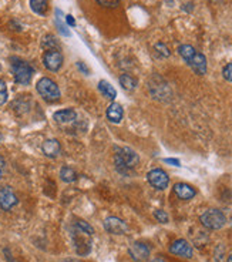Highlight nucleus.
I'll return each mask as SVG.
<instances>
[{
	"label": "nucleus",
	"mask_w": 232,
	"mask_h": 262,
	"mask_svg": "<svg viewBox=\"0 0 232 262\" xmlns=\"http://www.w3.org/2000/svg\"><path fill=\"white\" fill-rule=\"evenodd\" d=\"M140 163V157L138 154L133 151L128 147H123L117 150L116 155H114V164L116 168L123 174H128L131 170H134L135 167Z\"/></svg>",
	"instance_id": "f257e3e1"
},
{
	"label": "nucleus",
	"mask_w": 232,
	"mask_h": 262,
	"mask_svg": "<svg viewBox=\"0 0 232 262\" xmlns=\"http://www.w3.org/2000/svg\"><path fill=\"white\" fill-rule=\"evenodd\" d=\"M36 89L37 93L42 96V99L46 100L47 103H56V101L60 100V89H59V86L53 80L47 79V77H43V79H40L37 82Z\"/></svg>",
	"instance_id": "f03ea898"
},
{
	"label": "nucleus",
	"mask_w": 232,
	"mask_h": 262,
	"mask_svg": "<svg viewBox=\"0 0 232 262\" xmlns=\"http://www.w3.org/2000/svg\"><path fill=\"white\" fill-rule=\"evenodd\" d=\"M199 221H201V224L205 226L206 229H211V231L221 229L226 224V218L223 215L222 211L215 209V208L206 209L204 214H201Z\"/></svg>",
	"instance_id": "7ed1b4c3"
},
{
	"label": "nucleus",
	"mask_w": 232,
	"mask_h": 262,
	"mask_svg": "<svg viewBox=\"0 0 232 262\" xmlns=\"http://www.w3.org/2000/svg\"><path fill=\"white\" fill-rule=\"evenodd\" d=\"M12 72H13V77H15V82L19 84H23L26 86L32 82V77H33V67L23 60H15L12 63Z\"/></svg>",
	"instance_id": "20e7f679"
},
{
	"label": "nucleus",
	"mask_w": 232,
	"mask_h": 262,
	"mask_svg": "<svg viewBox=\"0 0 232 262\" xmlns=\"http://www.w3.org/2000/svg\"><path fill=\"white\" fill-rule=\"evenodd\" d=\"M147 180L151 184L154 188L157 190H165L170 184V178L167 175V172L161 168H155L147 174Z\"/></svg>",
	"instance_id": "39448f33"
},
{
	"label": "nucleus",
	"mask_w": 232,
	"mask_h": 262,
	"mask_svg": "<svg viewBox=\"0 0 232 262\" xmlns=\"http://www.w3.org/2000/svg\"><path fill=\"white\" fill-rule=\"evenodd\" d=\"M45 67L50 72H59L63 64V56L59 50H47L43 56Z\"/></svg>",
	"instance_id": "423d86ee"
},
{
	"label": "nucleus",
	"mask_w": 232,
	"mask_h": 262,
	"mask_svg": "<svg viewBox=\"0 0 232 262\" xmlns=\"http://www.w3.org/2000/svg\"><path fill=\"white\" fill-rule=\"evenodd\" d=\"M128 255L135 262H143L150 256V248L144 242H133L128 248Z\"/></svg>",
	"instance_id": "0eeeda50"
},
{
	"label": "nucleus",
	"mask_w": 232,
	"mask_h": 262,
	"mask_svg": "<svg viewBox=\"0 0 232 262\" xmlns=\"http://www.w3.org/2000/svg\"><path fill=\"white\" fill-rule=\"evenodd\" d=\"M18 204V197L10 187H0V208L9 211Z\"/></svg>",
	"instance_id": "6e6552de"
},
{
	"label": "nucleus",
	"mask_w": 232,
	"mask_h": 262,
	"mask_svg": "<svg viewBox=\"0 0 232 262\" xmlns=\"http://www.w3.org/2000/svg\"><path fill=\"white\" fill-rule=\"evenodd\" d=\"M127 224H125L123 219L117 217H108L104 221V229L113 235H123L127 231Z\"/></svg>",
	"instance_id": "1a4fd4ad"
},
{
	"label": "nucleus",
	"mask_w": 232,
	"mask_h": 262,
	"mask_svg": "<svg viewBox=\"0 0 232 262\" xmlns=\"http://www.w3.org/2000/svg\"><path fill=\"white\" fill-rule=\"evenodd\" d=\"M187 64L198 74V76H204L206 73V59L205 56L199 52H195L187 60Z\"/></svg>",
	"instance_id": "9d476101"
},
{
	"label": "nucleus",
	"mask_w": 232,
	"mask_h": 262,
	"mask_svg": "<svg viewBox=\"0 0 232 262\" xmlns=\"http://www.w3.org/2000/svg\"><path fill=\"white\" fill-rule=\"evenodd\" d=\"M170 252L182 256V258H191L192 256V246L185 239H177L171 244Z\"/></svg>",
	"instance_id": "9b49d317"
},
{
	"label": "nucleus",
	"mask_w": 232,
	"mask_h": 262,
	"mask_svg": "<svg viewBox=\"0 0 232 262\" xmlns=\"http://www.w3.org/2000/svg\"><path fill=\"white\" fill-rule=\"evenodd\" d=\"M174 192H175V195H177L179 199H184V201L192 199L196 194L195 188L191 187L189 184H185V182H178V184H175V185H174Z\"/></svg>",
	"instance_id": "f8f14e48"
},
{
	"label": "nucleus",
	"mask_w": 232,
	"mask_h": 262,
	"mask_svg": "<svg viewBox=\"0 0 232 262\" xmlns=\"http://www.w3.org/2000/svg\"><path fill=\"white\" fill-rule=\"evenodd\" d=\"M150 91H151L152 97L157 100H164V101H165V100L170 99L171 96L168 84L164 82V80H161V84H158V83L151 84V86H150Z\"/></svg>",
	"instance_id": "ddd939ff"
},
{
	"label": "nucleus",
	"mask_w": 232,
	"mask_h": 262,
	"mask_svg": "<svg viewBox=\"0 0 232 262\" xmlns=\"http://www.w3.org/2000/svg\"><path fill=\"white\" fill-rule=\"evenodd\" d=\"M106 114H107V118L111 121V123H114V124H118L121 120H123V116H124V110L123 107L120 106V104H117V103H113V104H110L107 107V111H106Z\"/></svg>",
	"instance_id": "4468645a"
},
{
	"label": "nucleus",
	"mask_w": 232,
	"mask_h": 262,
	"mask_svg": "<svg viewBox=\"0 0 232 262\" xmlns=\"http://www.w3.org/2000/svg\"><path fill=\"white\" fill-rule=\"evenodd\" d=\"M53 118L60 124H67V123H72V121H74L77 118V113L72 109L60 110V111L54 113Z\"/></svg>",
	"instance_id": "2eb2a0df"
},
{
	"label": "nucleus",
	"mask_w": 232,
	"mask_h": 262,
	"mask_svg": "<svg viewBox=\"0 0 232 262\" xmlns=\"http://www.w3.org/2000/svg\"><path fill=\"white\" fill-rule=\"evenodd\" d=\"M42 150L47 157H57L60 153V143L57 140H46L43 145H42Z\"/></svg>",
	"instance_id": "dca6fc26"
},
{
	"label": "nucleus",
	"mask_w": 232,
	"mask_h": 262,
	"mask_svg": "<svg viewBox=\"0 0 232 262\" xmlns=\"http://www.w3.org/2000/svg\"><path fill=\"white\" fill-rule=\"evenodd\" d=\"M98 90L101 91V94H103V96H106L107 99H110V100L116 99V96H117L116 89H114V87H113L110 83L106 82V80H101V82L98 83Z\"/></svg>",
	"instance_id": "f3484780"
},
{
	"label": "nucleus",
	"mask_w": 232,
	"mask_h": 262,
	"mask_svg": "<svg viewBox=\"0 0 232 262\" xmlns=\"http://www.w3.org/2000/svg\"><path fill=\"white\" fill-rule=\"evenodd\" d=\"M30 8L39 16H45L47 13L49 3H47V0H30Z\"/></svg>",
	"instance_id": "a211bd4d"
},
{
	"label": "nucleus",
	"mask_w": 232,
	"mask_h": 262,
	"mask_svg": "<svg viewBox=\"0 0 232 262\" xmlns=\"http://www.w3.org/2000/svg\"><path fill=\"white\" fill-rule=\"evenodd\" d=\"M120 84L123 86V89L131 91L137 87L138 83H137V80H135L134 77H131V76H128V74H123V76L120 77Z\"/></svg>",
	"instance_id": "6ab92c4d"
},
{
	"label": "nucleus",
	"mask_w": 232,
	"mask_h": 262,
	"mask_svg": "<svg viewBox=\"0 0 232 262\" xmlns=\"http://www.w3.org/2000/svg\"><path fill=\"white\" fill-rule=\"evenodd\" d=\"M60 177L64 182H74L77 178V174L72 167H63L62 171H60Z\"/></svg>",
	"instance_id": "aec40b11"
},
{
	"label": "nucleus",
	"mask_w": 232,
	"mask_h": 262,
	"mask_svg": "<svg viewBox=\"0 0 232 262\" xmlns=\"http://www.w3.org/2000/svg\"><path fill=\"white\" fill-rule=\"evenodd\" d=\"M42 46L46 50H57L59 49V43L56 40V37H53L52 35L46 36L43 40H42Z\"/></svg>",
	"instance_id": "412c9836"
},
{
	"label": "nucleus",
	"mask_w": 232,
	"mask_h": 262,
	"mask_svg": "<svg viewBox=\"0 0 232 262\" xmlns=\"http://www.w3.org/2000/svg\"><path fill=\"white\" fill-rule=\"evenodd\" d=\"M195 52H196L195 49H194L192 46H189V45H182V46H179V47H178L179 56H181V57H182V59H184L185 62H187L188 59H189L191 56L194 55Z\"/></svg>",
	"instance_id": "4be33fe9"
},
{
	"label": "nucleus",
	"mask_w": 232,
	"mask_h": 262,
	"mask_svg": "<svg viewBox=\"0 0 232 262\" xmlns=\"http://www.w3.org/2000/svg\"><path fill=\"white\" fill-rule=\"evenodd\" d=\"M76 228H77L79 231H81V232H84V234H94V228L90 225L89 222H86V221H77V222H76Z\"/></svg>",
	"instance_id": "5701e85b"
},
{
	"label": "nucleus",
	"mask_w": 232,
	"mask_h": 262,
	"mask_svg": "<svg viewBox=\"0 0 232 262\" xmlns=\"http://www.w3.org/2000/svg\"><path fill=\"white\" fill-rule=\"evenodd\" d=\"M8 101V87L6 83L0 79V106H3Z\"/></svg>",
	"instance_id": "b1692460"
},
{
	"label": "nucleus",
	"mask_w": 232,
	"mask_h": 262,
	"mask_svg": "<svg viewBox=\"0 0 232 262\" xmlns=\"http://www.w3.org/2000/svg\"><path fill=\"white\" fill-rule=\"evenodd\" d=\"M154 217L157 218V221L161 222V224H167V222H168V215H167V212L162 211V209H155V211H154Z\"/></svg>",
	"instance_id": "393cba45"
},
{
	"label": "nucleus",
	"mask_w": 232,
	"mask_h": 262,
	"mask_svg": "<svg viewBox=\"0 0 232 262\" xmlns=\"http://www.w3.org/2000/svg\"><path fill=\"white\" fill-rule=\"evenodd\" d=\"M222 76H223V79H225L226 82L232 83V63L226 64V66L223 67Z\"/></svg>",
	"instance_id": "a878e982"
},
{
	"label": "nucleus",
	"mask_w": 232,
	"mask_h": 262,
	"mask_svg": "<svg viewBox=\"0 0 232 262\" xmlns=\"http://www.w3.org/2000/svg\"><path fill=\"white\" fill-rule=\"evenodd\" d=\"M155 50H157V52H158V53L162 56V57H168V56H170V50H168V49H167L165 46L162 45V43H158V45H155Z\"/></svg>",
	"instance_id": "bb28decb"
},
{
	"label": "nucleus",
	"mask_w": 232,
	"mask_h": 262,
	"mask_svg": "<svg viewBox=\"0 0 232 262\" xmlns=\"http://www.w3.org/2000/svg\"><path fill=\"white\" fill-rule=\"evenodd\" d=\"M97 2L103 6H107V8H116L120 3V0H97Z\"/></svg>",
	"instance_id": "cd10ccee"
},
{
	"label": "nucleus",
	"mask_w": 232,
	"mask_h": 262,
	"mask_svg": "<svg viewBox=\"0 0 232 262\" xmlns=\"http://www.w3.org/2000/svg\"><path fill=\"white\" fill-rule=\"evenodd\" d=\"M164 163L172 164V165H175V167H179V160H175V158H165Z\"/></svg>",
	"instance_id": "c85d7f7f"
},
{
	"label": "nucleus",
	"mask_w": 232,
	"mask_h": 262,
	"mask_svg": "<svg viewBox=\"0 0 232 262\" xmlns=\"http://www.w3.org/2000/svg\"><path fill=\"white\" fill-rule=\"evenodd\" d=\"M66 22H67V25H69V26H72V28L76 26V20H74L73 16H70V15H67V16H66Z\"/></svg>",
	"instance_id": "c756f323"
},
{
	"label": "nucleus",
	"mask_w": 232,
	"mask_h": 262,
	"mask_svg": "<svg viewBox=\"0 0 232 262\" xmlns=\"http://www.w3.org/2000/svg\"><path fill=\"white\" fill-rule=\"evenodd\" d=\"M77 67H79V69H80L81 72L84 73V74H89V69H87V67H84V64L81 63V62L77 63Z\"/></svg>",
	"instance_id": "7c9ffc66"
},
{
	"label": "nucleus",
	"mask_w": 232,
	"mask_h": 262,
	"mask_svg": "<svg viewBox=\"0 0 232 262\" xmlns=\"http://www.w3.org/2000/svg\"><path fill=\"white\" fill-rule=\"evenodd\" d=\"M150 262H167L165 259H162V258H154V259H151Z\"/></svg>",
	"instance_id": "2f4dec72"
},
{
	"label": "nucleus",
	"mask_w": 232,
	"mask_h": 262,
	"mask_svg": "<svg viewBox=\"0 0 232 262\" xmlns=\"http://www.w3.org/2000/svg\"><path fill=\"white\" fill-rule=\"evenodd\" d=\"M62 262H79V261H76V259H64V261Z\"/></svg>",
	"instance_id": "473e14b6"
},
{
	"label": "nucleus",
	"mask_w": 232,
	"mask_h": 262,
	"mask_svg": "<svg viewBox=\"0 0 232 262\" xmlns=\"http://www.w3.org/2000/svg\"><path fill=\"white\" fill-rule=\"evenodd\" d=\"M228 262H232V252L229 253V256H228Z\"/></svg>",
	"instance_id": "72a5a7b5"
},
{
	"label": "nucleus",
	"mask_w": 232,
	"mask_h": 262,
	"mask_svg": "<svg viewBox=\"0 0 232 262\" xmlns=\"http://www.w3.org/2000/svg\"><path fill=\"white\" fill-rule=\"evenodd\" d=\"M2 175H3V168L0 167V178H2Z\"/></svg>",
	"instance_id": "f704fd0d"
},
{
	"label": "nucleus",
	"mask_w": 232,
	"mask_h": 262,
	"mask_svg": "<svg viewBox=\"0 0 232 262\" xmlns=\"http://www.w3.org/2000/svg\"><path fill=\"white\" fill-rule=\"evenodd\" d=\"M12 262H19V261H12Z\"/></svg>",
	"instance_id": "c9c22d12"
},
{
	"label": "nucleus",
	"mask_w": 232,
	"mask_h": 262,
	"mask_svg": "<svg viewBox=\"0 0 232 262\" xmlns=\"http://www.w3.org/2000/svg\"><path fill=\"white\" fill-rule=\"evenodd\" d=\"M231 225H232V219H231Z\"/></svg>",
	"instance_id": "e433bc0d"
}]
</instances>
